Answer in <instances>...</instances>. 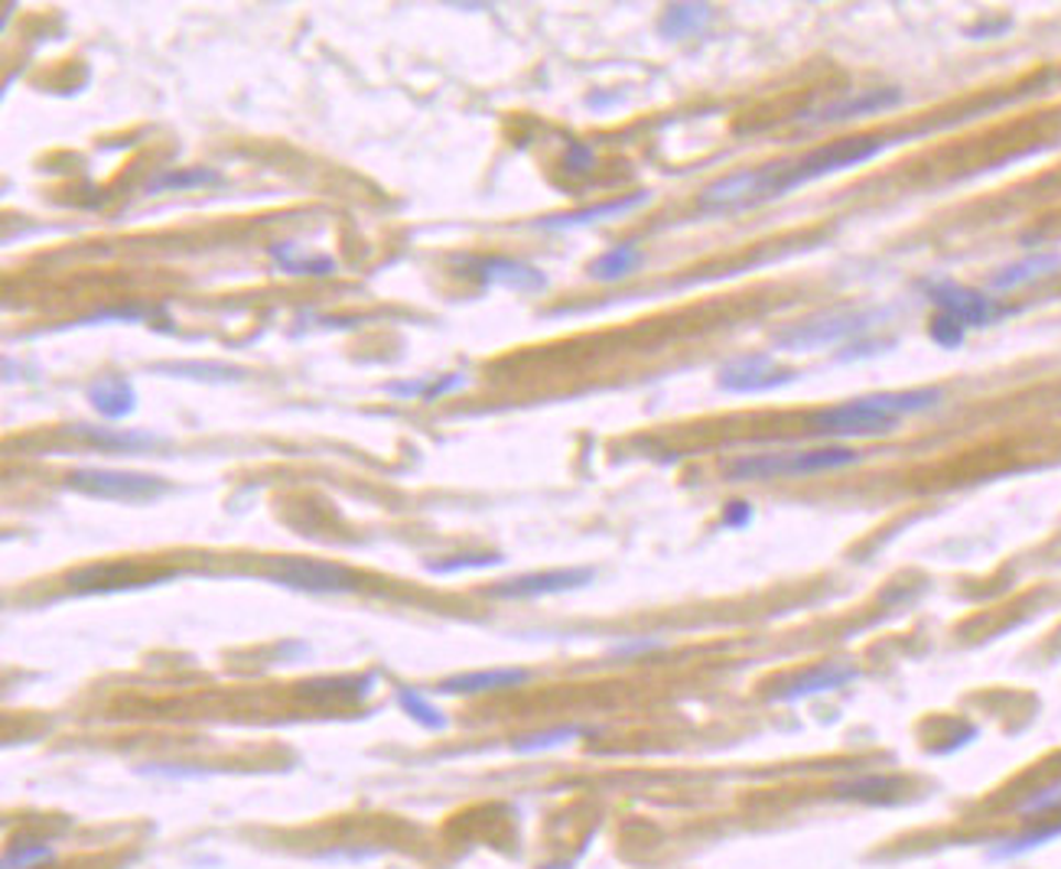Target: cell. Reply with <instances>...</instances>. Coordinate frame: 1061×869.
Masks as SVG:
<instances>
[{"instance_id": "20", "label": "cell", "mask_w": 1061, "mask_h": 869, "mask_svg": "<svg viewBox=\"0 0 1061 869\" xmlns=\"http://www.w3.org/2000/svg\"><path fill=\"white\" fill-rule=\"evenodd\" d=\"M641 261H645L641 248L632 245V241H626V245H616V248H609L606 254H599V258L586 268V274H589V281L616 284V281H626L629 274H636Z\"/></svg>"}, {"instance_id": "29", "label": "cell", "mask_w": 1061, "mask_h": 869, "mask_svg": "<svg viewBox=\"0 0 1061 869\" xmlns=\"http://www.w3.org/2000/svg\"><path fill=\"white\" fill-rule=\"evenodd\" d=\"M1013 814L1026 817V821H1046L1049 814H1061V779L1042 785V789L1026 792L1013 804Z\"/></svg>"}, {"instance_id": "27", "label": "cell", "mask_w": 1061, "mask_h": 869, "mask_svg": "<svg viewBox=\"0 0 1061 869\" xmlns=\"http://www.w3.org/2000/svg\"><path fill=\"white\" fill-rule=\"evenodd\" d=\"M306 697L313 700H329V697H343V700H361L365 694H371L375 677L361 674V677H323V681H310L303 684Z\"/></svg>"}, {"instance_id": "5", "label": "cell", "mask_w": 1061, "mask_h": 869, "mask_svg": "<svg viewBox=\"0 0 1061 869\" xmlns=\"http://www.w3.org/2000/svg\"><path fill=\"white\" fill-rule=\"evenodd\" d=\"M889 150V141L883 138H844L837 144L818 146L814 153L801 156V160H791V173H788V186L791 193L804 183H818L824 176H834V173H847V170H856V166H866L869 160L883 156Z\"/></svg>"}, {"instance_id": "28", "label": "cell", "mask_w": 1061, "mask_h": 869, "mask_svg": "<svg viewBox=\"0 0 1061 869\" xmlns=\"http://www.w3.org/2000/svg\"><path fill=\"white\" fill-rule=\"evenodd\" d=\"M398 704H401V710L414 720L418 726H424V729H430V732H443L446 726H450V720L443 717V710L430 700V697H424L421 691H414V687H398Z\"/></svg>"}, {"instance_id": "36", "label": "cell", "mask_w": 1061, "mask_h": 869, "mask_svg": "<svg viewBox=\"0 0 1061 869\" xmlns=\"http://www.w3.org/2000/svg\"><path fill=\"white\" fill-rule=\"evenodd\" d=\"M753 518H756V511H753L749 502H743V499L726 502L723 514H719L723 528H729V531H743V528H749V524H753Z\"/></svg>"}, {"instance_id": "37", "label": "cell", "mask_w": 1061, "mask_h": 869, "mask_svg": "<svg viewBox=\"0 0 1061 869\" xmlns=\"http://www.w3.org/2000/svg\"><path fill=\"white\" fill-rule=\"evenodd\" d=\"M459 388H466V374H440V378H430L424 401L430 404V401H436V398H443V394H453V391H459Z\"/></svg>"}, {"instance_id": "4", "label": "cell", "mask_w": 1061, "mask_h": 869, "mask_svg": "<svg viewBox=\"0 0 1061 869\" xmlns=\"http://www.w3.org/2000/svg\"><path fill=\"white\" fill-rule=\"evenodd\" d=\"M69 489L105 499V502H156L170 492L166 479L150 476V472H131V469H105V466H88L75 469L69 476Z\"/></svg>"}, {"instance_id": "24", "label": "cell", "mask_w": 1061, "mask_h": 869, "mask_svg": "<svg viewBox=\"0 0 1061 869\" xmlns=\"http://www.w3.org/2000/svg\"><path fill=\"white\" fill-rule=\"evenodd\" d=\"M1061 837V821L1059 824H1042V827H1032V830H1022V834H1013V837H1003L996 840L990 847V860H1016L1022 854H1032L1052 840Z\"/></svg>"}, {"instance_id": "13", "label": "cell", "mask_w": 1061, "mask_h": 869, "mask_svg": "<svg viewBox=\"0 0 1061 869\" xmlns=\"http://www.w3.org/2000/svg\"><path fill=\"white\" fill-rule=\"evenodd\" d=\"M896 105H902V91L899 88H866V91H856L844 101H834L827 108H818V111L804 115L801 121H808V124H841V121H856V118H869V115L889 111Z\"/></svg>"}, {"instance_id": "25", "label": "cell", "mask_w": 1061, "mask_h": 869, "mask_svg": "<svg viewBox=\"0 0 1061 869\" xmlns=\"http://www.w3.org/2000/svg\"><path fill=\"white\" fill-rule=\"evenodd\" d=\"M293 251H296V245H293V241H278V245H271V258L281 264L286 274H296V278H329V274H336V271H339L336 258H329V254L296 258Z\"/></svg>"}, {"instance_id": "9", "label": "cell", "mask_w": 1061, "mask_h": 869, "mask_svg": "<svg viewBox=\"0 0 1061 869\" xmlns=\"http://www.w3.org/2000/svg\"><path fill=\"white\" fill-rule=\"evenodd\" d=\"M596 579L593 567H561V571H538V574H521V577L501 579L496 586L486 589L492 599H541V596H557V593H573L583 589Z\"/></svg>"}, {"instance_id": "38", "label": "cell", "mask_w": 1061, "mask_h": 869, "mask_svg": "<svg viewBox=\"0 0 1061 869\" xmlns=\"http://www.w3.org/2000/svg\"><path fill=\"white\" fill-rule=\"evenodd\" d=\"M426 388H430V378H414V381H388V384H385V391H388V394L404 398V401H411V398H421V401H424Z\"/></svg>"}, {"instance_id": "23", "label": "cell", "mask_w": 1061, "mask_h": 869, "mask_svg": "<svg viewBox=\"0 0 1061 869\" xmlns=\"http://www.w3.org/2000/svg\"><path fill=\"white\" fill-rule=\"evenodd\" d=\"M72 434L82 436V439H85V443H91V446L124 449V453H131V449H147V446H160V443H163V436L147 434V431H111V427H85V424L72 427Z\"/></svg>"}, {"instance_id": "6", "label": "cell", "mask_w": 1061, "mask_h": 869, "mask_svg": "<svg viewBox=\"0 0 1061 869\" xmlns=\"http://www.w3.org/2000/svg\"><path fill=\"white\" fill-rule=\"evenodd\" d=\"M268 579L313 596H343L361 586V577H355L349 567L329 564V561H306V557H281Z\"/></svg>"}, {"instance_id": "34", "label": "cell", "mask_w": 1061, "mask_h": 869, "mask_svg": "<svg viewBox=\"0 0 1061 869\" xmlns=\"http://www.w3.org/2000/svg\"><path fill=\"white\" fill-rule=\"evenodd\" d=\"M668 642L664 639H654V636H638V639H626L619 645L609 649V658H619V661H632V658H645V654L664 652Z\"/></svg>"}, {"instance_id": "32", "label": "cell", "mask_w": 1061, "mask_h": 869, "mask_svg": "<svg viewBox=\"0 0 1061 869\" xmlns=\"http://www.w3.org/2000/svg\"><path fill=\"white\" fill-rule=\"evenodd\" d=\"M928 336H931V343H938L941 349H961L964 346V339H967V326H961L954 316H948V313H938L934 319H931V326H928Z\"/></svg>"}, {"instance_id": "16", "label": "cell", "mask_w": 1061, "mask_h": 869, "mask_svg": "<svg viewBox=\"0 0 1061 869\" xmlns=\"http://www.w3.org/2000/svg\"><path fill=\"white\" fill-rule=\"evenodd\" d=\"M85 398L105 421H124L138 411V391H134L131 378H124V374H105V378L91 381Z\"/></svg>"}, {"instance_id": "31", "label": "cell", "mask_w": 1061, "mask_h": 869, "mask_svg": "<svg viewBox=\"0 0 1061 869\" xmlns=\"http://www.w3.org/2000/svg\"><path fill=\"white\" fill-rule=\"evenodd\" d=\"M56 850L50 844H20L3 854V869H30L36 863H53Z\"/></svg>"}, {"instance_id": "21", "label": "cell", "mask_w": 1061, "mask_h": 869, "mask_svg": "<svg viewBox=\"0 0 1061 869\" xmlns=\"http://www.w3.org/2000/svg\"><path fill=\"white\" fill-rule=\"evenodd\" d=\"M710 17H713L710 3H671L658 20V33L664 40H688L707 26Z\"/></svg>"}, {"instance_id": "3", "label": "cell", "mask_w": 1061, "mask_h": 869, "mask_svg": "<svg viewBox=\"0 0 1061 869\" xmlns=\"http://www.w3.org/2000/svg\"><path fill=\"white\" fill-rule=\"evenodd\" d=\"M889 313L886 309H837V313H818L808 319H798L791 326L779 329L772 336V346L784 352H814L837 343H849L856 336H866L873 326H879Z\"/></svg>"}, {"instance_id": "7", "label": "cell", "mask_w": 1061, "mask_h": 869, "mask_svg": "<svg viewBox=\"0 0 1061 869\" xmlns=\"http://www.w3.org/2000/svg\"><path fill=\"white\" fill-rule=\"evenodd\" d=\"M924 293L928 300L938 306V313H948L954 316L961 326H974V329H984V326H993L999 323L1003 316H1009V306H1003L996 296L984 293V290L964 287V284H954V281H924Z\"/></svg>"}, {"instance_id": "18", "label": "cell", "mask_w": 1061, "mask_h": 869, "mask_svg": "<svg viewBox=\"0 0 1061 869\" xmlns=\"http://www.w3.org/2000/svg\"><path fill=\"white\" fill-rule=\"evenodd\" d=\"M1061 271V251H1042V254H1029L1022 261H1013L1006 268H999L990 278L987 287L993 293H1006V290H1019L1026 284H1036L1042 278H1052Z\"/></svg>"}, {"instance_id": "10", "label": "cell", "mask_w": 1061, "mask_h": 869, "mask_svg": "<svg viewBox=\"0 0 1061 869\" xmlns=\"http://www.w3.org/2000/svg\"><path fill=\"white\" fill-rule=\"evenodd\" d=\"M791 381H794V371L772 362V356H743L719 365L716 371L719 391H729V394H766Z\"/></svg>"}, {"instance_id": "8", "label": "cell", "mask_w": 1061, "mask_h": 869, "mask_svg": "<svg viewBox=\"0 0 1061 869\" xmlns=\"http://www.w3.org/2000/svg\"><path fill=\"white\" fill-rule=\"evenodd\" d=\"M853 681H859V667L856 664H849V661H824V664H814V667L781 681L779 687L769 694V700L772 704H801V700H811V697H824V694L844 691Z\"/></svg>"}, {"instance_id": "22", "label": "cell", "mask_w": 1061, "mask_h": 869, "mask_svg": "<svg viewBox=\"0 0 1061 869\" xmlns=\"http://www.w3.org/2000/svg\"><path fill=\"white\" fill-rule=\"evenodd\" d=\"M221 173L213 166H183V170H163L147 183V193H183V189H206L218 186Z\"/></svg>"}, {"instance_id": "14", "label": "cell", "mask_w": 1061, "mask_h": 869, "mask_svg": "<svg viewBox=\"0 0 1061 869\" xmlns=\"http://www.w3.org/2000/svg\"><path fill=\"white\" fill-rule=\"evenodd\" d=\"M534 674L528 667H483V671H466L443 677L436 684V694L446 697H479V694H496V691H511L528 684Z\"/></svg>"}, {"instance_id": "19", "label": "cell", "mask_w": 1061, "mask_h": 869, "mask_svg": "<svg viewBox=\"0 0 1061 869\" xmlns=\"http://www.w3.org/2000/svg\"><path fill=\"white\" fill-rule=\"evenodd\" d=\"M899 789H902V779L883 775V772H869V775H853L847 782H837L834 797L837 801H859V804H883Z\"/></svg>"}, {"instance_id": "35", "label": "cell", "mask_w": 1061, "mask_h": 869, "mask_svg": "<svg viewBox=\"0 0 1061 869\" xmlns=\"http://www.w3.org/2000/svg\"><path fill=\"white\" fill-rule=\"evenodd\" d=\"M596 166V150L583 141H570L564 150V170L573 176H583Z\"/></svg>"}, {"instance_id": "1", "label": "cell", "mask_w": 1061, "mask_h": 869, "mask_svg": "<svg viewBox=\"0 0 1061 869\" xmlns=\"http://www.w3.org/2000/svg\"><path fill=\"white\" fill-rule=\"evenodd\" d=\"M863 456L849 446H821V449H794V453H756L726 463V482H772L791 476H814L856 466Z\"/></svg>"}, {"instance_id": "12", "label": "cell", "mask_w": 1061, "mask_h": 869, "mask_svg": "<svg viewBox=\"0 0 1061 869\" xmlns=\"http://www.w3.org/2000/svg\"><path fill=\"white\" fill-rule=\"evenodd\" d=\"M899 421L889 417H876L859 411L853 401L837 404V408H824L818 414L808 417V427L814 436H834V439H853V436H886L896 431Z\"/></svg>"}, {"instance_id": "15", "label": "cell", "mask_w": 1061, "mask_h": 869, "mask_svg": "<svg viewBox=\"0 0 1061 869\" xmlns=\"http://www.w3.org/2000/svg\"><path fill=\"white\" fill-rule=\"evenodd\" d=\"M944 401V391L941 388H916V391H883V394H863V398H853V404L866 414H876V417H889V421H899L906 414H924V411H934L938 404Z\"/></svg>"}, {"instance_id": "17", "label": "cell", "mask_w": 1061, "mask_h": 869, "mask_svg": "<svg viewBox=\"0 0 1061 869\" xmlns=\"http://www.w3.org/2000/svg\"><path fill=\"white\" fill-rule=\"evenodd\" d=\"M648 199H651V193H629V196L613 199V203H603V206H586V209H576V213H561V216L538 218V221H534V228H544V231H566V228L596 225V221H606V218L629 216V213L641 209Z\"/></svg>"}, {"instance_id": "2", "label": "cell", "mask_w": 1061, "mask_h": 869, "mask_svg": "<svg viewBox=\"0 0 1061 869\" xmlns=\"http://www.w3.org/2000/svg\"><path fill=\"white\" fill-rule=\"evenodd\" d=\"M788 173H791V160L729 173V176L710 183L701 193V209L710 216H736V213H749L766 203H776L791 193Z\"/></svg>"}, {"instance_id": "30", "label": "cell", "mask_w": 1061, "mask_h": 869, "mask_svg": "<svg viewBox=\"0 0 1061 869\" xmlns=\"http://www.w3.org/2000/svg\"><path fill=\"white\" fill-rule=\"evenodd\" d=\"M498 564H501L498 554H459V557H446V561H430L426 571L436 577H446V574H463V571H489Z\"/></svg>"}, {"instance_id": "11", "label": "cell", "mask_w": 1061, "mask_h": 869, "mask_svg": "<svg viewBox=\"0 0 1061 869\" xmlns=\"http://www.w3.org/2000/svg\"><path fill=\"white\" fill-rule=\"evenodd\" d=\"M459 264L466 268L469 278H476L483 287H501L515 290V293H541L548 290V274L538 271L534 264L515 261V258H501V254H489V258H459Z\"/></svg>"}, {"instance_id": "26", "label": "cell", "mask_w": 1061, "mask_h": 869, "mask_svg": "<svg viewBox=\"0 0 1061 869\" xmlns=\"http://www.w3.org/2000/svg\"><path fill=\"white\" fill-rule=\"evenodd\" d=\"M596 732L593 726H580V724H566V726H554V729H541V732H531V736H521L511 742V749L518 756H538V752H551V749H561L566 742L580 739V736H589Z\"/></svg>"}, {"instance_id": "33", "label": "cell", "mask_w": 1061, "mask_h": 869, "mask_svg": "<svg viewBox=\"0 0 1061 869\" xmlns=\"http://www.w3.org/2000/svg\"><path fill=\"white\" fill-rule=\"evenodd\" d=\"M156 313H163V306H115V309H101L82 323H141V319H153Z\"/></svg>"}]
</instances>
